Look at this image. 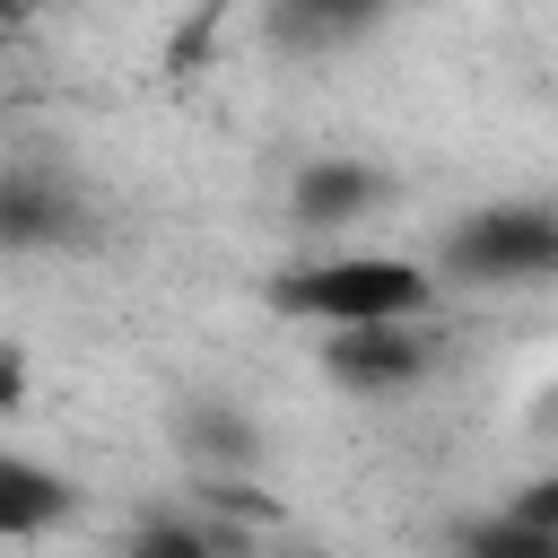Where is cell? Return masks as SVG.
<instances>
[{
    "mask_svg": "<svg viewBox=\"0 0 558 558\" xmlns=\"http://www.w3.org/2000/svg\"><path fill=\"white\" fill-rule=\"evenodd\" d=\"M436 270L462 288H549L558 279V209L549 201H480L436 235Z\"/></svg>",
    "mask_w": 558,
    "mask_h": 558,
    "instance_id": "obj_2",
    "label": "cell"
},
{
    "mask_svg": "<svg viewBox=\"0 0 558 558\" xmlns=\"http://www.w3.org/2000/svg\"><path fill=\"white\" fill-rule=\"evenodd\" d=\"M392 0H270V44L296 52V61H323V52H349L384 26Z\"/></svg>",
    "mask_w": 558,
    "mask_h": 558,
    "instance_id": "obj_6",
    "label": "cell"
},
{
    "mask_svg": "<svg viewBox=\"0 0 558 558\" xmlns=\"http://www.w3.org/2000/svg\"><path fill=\"white\" fill-rule=\"evenodd\" d=\"M279 558H323V549H279Z\"/></svg>",
    "mask_w": 558,
    "mask_h": 558,
    "instance_id": "obj_12",
    "label": "cell"
},
{
    "mask_svg": "<svg viewBox=\"0 0 558 558\" xmlns=\"http://www.w3.org/2000/svg\"><path fill=\"white\" fill-rule=\"evenodd\" d=\"M323 375H331L349 401L418 392V384L436 375V331H427V314H418V323H357V331H323Z\"/></svg>",
    "mask_w": 558,
    "mask_h": 558,
    "instance_id": "obj_3",
    "label": "cell"
},
{
    "mask_svg": "<svg viewBox=\"0 0 558 558\" xmlns=\"http://www.w3.org/2000/svg\"><path fill=\"white\" fill-rule=\"evenodd\" d=\"M113 558H244V541H235V523L201 497V506H157V514H140Z\"/></svg>",
    "mask_w": 558,
    "mask_h": 558,
    "instance_id": "obj_8",
    "label": "cell"
},
{
    "mask_svg": "<svg viewBox=\"0 0 558 558\" xmlns=\"http://www.w3.org/2000/svg\"><path fill=\"white\" fill-rule=\"evenodd\" d=\"M78 192L61 183V174H44V166H9L0 174V244L9 253H61V244H78Z\"/></svg>",
    "mask_w": 558,
    "mask_h": 558,
    "instance_id": "obj_5",
    "label": "cell"
},
{
    "mask_svg": "<svg viewBox=\"0 0 558 558\" xmlns=\"http://www.w3.org/2000/svg\"><path fill=\"white\" fill-rule=\"evenodd\" d=\"M436 288H445V270L418 262V253L340 244V253H314V262L279 270L270 305L288 323H314V331H357V323H418V314H436Z\"/></svg>",
    "mask_w": 558,
    "mask_h": 558,
    "instance_id": "obj_1",
    "label": "cell"
},
{
    "mask_svg": "<svg viewBox=\"0 0 558 558\" xmlns=\"http://www.w3.org/2000/svg\"><path fill=\"white\" fill-rule=\"evenodd\" d=\"M70 506H78V488H70L52 462L0 453V541H9V549H26V541H44L52 523H70Z\"/></svg>",
    "mask_w": 558,
    "mask_h": 558,
    "instance_id": "obj_7",
    "label": "cell"
},
{
    "mask_svg": "<svg viewBox=\"0 0 558 558\" xmlns=\"http://www.w3.org/2000/svg\"><path fill=\"white\" fill-rule=\"evenodd\" d=\"M506 506H514V514H532V523H549V532H558V471H541V480H523V488H514V497H506Z\"/></svg>",
    "mask_w": 558,
    "mask_h": 558,
    "instance_id": "obj_11",
    "label": "cell"
},
{
    "mask_svg": "<svg viewBox=\"0 0 558 558\" xmlns=\"http://www.w3.org/2000/svg\"><path fill=\"white\" fill-rule=\"evenodd\" d=\"M453 558H558V532L514 514V506H488V514H471L453 532Z\"/></svg>",
    "mask_w": 558,
    "mask_h": 558,
    "instance_id": "obj_10",
    "label": "cell"
},
{
    "mask_svg": "<svg viewBox=\"0 0 558 558\" xmlns=\"http://www.w3.org/2000/svg\"><path fill=\"white\" fill-rule=\"evenodd\" d=\"M384 201H392V174H384L375 157H305V166L288 174V218H296L305 235H349V227H366Z\"/></svg>",
    "mask_w": 558,
    "mask_h": 558,
    "instance_id": "obj_4",
    "label": "cell"
},
{
    "mask_svg": "<svg viewBox=\"0 0 558 558\" xmlns=\"http://www.w3.org/2000/svg\"><path fill=\"white\" fill-rule=\"evenodd\" d=\"M174 445H183V462H192L201 480H244V471L262 462V427H253L244 410H227V401L183 410V418H174Z\"/></svg>",
    "mask_w": 558,
    "mask_h": 558,
    "instance_id": "obj_9",
    "label": "cell"
}]
</instances>
